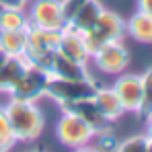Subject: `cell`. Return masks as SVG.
Wrapping results in <instances>:
<instances>
[{
  "label": "cell",
  "mask_w": 152,
  "mask_h": 152,
  "mask_svg": "<svg viewBox=\"0 0 152 152\" xmlns=\"http://www.w3.org/2000/svg\"><path fill=\"white\" fill-rule=\"evenodd\" d=\"M0 48L6 51V56H25L27 29H19V31H0Z\"/></svg>",
  "instance_id": "cell-18"
},
{
  "label": "cell",
  "mask_w": 152,
  "mask_h": 152,
  "mask_svg": "<svg viewBox=\"0 0 152 152\" xmlns=\"http://www.w3.org/2000/svg\"><path fill=\"white\" fill-rule=\"evenodd\" d=\"M15 144H17L15 140H4V138H0V152H6V150H10V148H12Z\"/></svg>",
  "instance_id": "cell-24"
},
{
  "label": "cell",
  "mask_w": 152,
  "mask_h": 152,
  "mask_svg": "<svg viewBox=\"0 0 152 152\" xmlns=\"http://www.w3.org/2000/svg\"><path fill=\"white\" fill-rule=\"evenodd\" d=\"M0 138H4V140H15V138H12V132H10V126H8V117H6L4 105H0Z\"/></svg>",
  "instance_id": "cell-21"
},
{
  "label": "cell",
  "mask_w": 152,
  "mask_h": 152,
  "mask_svg": "<svg viewBox=\"0 0 152 152\" xmlns=\"http://www.w3.org/2000/svg\"><path fill=\"white\" fill-rule=\"evenodd\" d=\"M29 27V17L25 8L17 6H2L0 10V31H19Z\"/></svg>",
  "instance_id": "cell-17"
},
{
  "label": "cell",
  "mask_w": 152,
  "mask_h": 152,
  "mask_svg": "<svg viewBox=\"0 0 152 152\" xmlns=\"http://www.w3.org/2000/svg\"><path fill=\"white\" fill-rule=\"evenodd\" d=\"M0 10H2V2H0Z\"/></svg>",
  "instance_id": "cell-27"
},
{
  "label": "cell",
  "mask_w": 152,
  "mask_h": 152,
  "mask_svg": "<svg viewBox=\"0 0 152 152\" xmlns=\"http://www.w3.org/2000/svg\"><path fill=\"white\" fill-rule=\"evenodd\" d=\"M64 113L60 115L56 124V138L62 146L66 148H86L95 138L97 132L88 126L80 115H76L70 109H62Z\"/></svg>",
  "instance_id": "cell-3"
},
{
  "label": "cell",
  "mask_w": 152,
  "mask_h": 152,
  "mask_svg": "<svg viewBox=\"0 0 152 152\" xmlns=\"http://www.w3.org/2000/svg\"><path fill=\"white\" fill-rule=\"evenodd\" d=\"M152 113V66L142 74V105L138 115L140 117H148Z\"/></svg>",
  "instance_id": "cell-19"
},
{
  "label": "cell",
  "mask_w": 152,
  "mask_h": 152,
  "mask_svg": "<svg viewBox=\"0 0 152 152\" xmlns=\"http://www.w3.org/2000/svg\"><path fill=\"white\" fill-rule=\"evenodd\" d=\"M124 35H126V21L117 12L107 10V8H103V12L99 15L97 23L91 27L86 33H82L84 43H86V48H88L91 53L97 48H101L103 43H107V41L124 39Z\"/></svg>",
  "instance_id": "cell-4"
},
{
  "label": "cell",
  "mask_w": 152,
  "mask_h": 152,
  "mask_svg": "<svg viewBox=\"0 0 152 152\" xmlns=\"http://www.w3.org/2000/svg\"><path fill=\"white\" fill-rule=\"evenodd\" d=\"M6 58H8V56H6V51H4L2 48H0V68H2V64L6 62Z\"/></svg>",
  "instance_id": "cell-26"
},
{
  "label": "cell",
  "mask_w": 152,
  "mask_h": 152,
  "mask_svg": "<svg viewBox=\"0 0 152 152\" xmlns=\"http://www.w3.org/2000/svg\"><path fill=\"white\" fill-rule=\"evenodd\" d=\"M60 43V31H48L39 27H27V48L25 58L31 64L41 66L53 51L58 50Z\"/></svg>",
  "instance_id": "cell-7"
},
{
  "label": "cell",
  "mask_w": 152,
  "mask_h": 152,
  "mask_svg": "<svg viewBox=\"0 0 152 152\" xmlns=\"http://www.w3.org/2000/svg\"><path fill=\"white\" fill-rule=\"evenodd\" d=\"M91 62L103 74L117 76L121 72H126V68L129 66V51H127L121 39L107 41L91 53Z\"/></svg>",
  "instance_id": "cell-6"
},
{
  "label": "cell",
  "mask_w": 152,
  "mask_h": 152,
  "mask_svg": "<svg viewBox=\"0 0 152 152\" xmlns=\"http://www.w3.org/2000/svg\"><path fill=\"white\" fill-rule=\"evenodd\" d=\"M66 109H70V111H74L76 115H80L97 134L107 132V127H109V121L103 117L101 111L97 109V105L93 103V97L91 99H84V101H78L74 105H70V107H66Z\"/></svg>",
  "instance_id": "cell-16"
},
{
  "label": "cell",
  "mask_w": 152,
  "mask_h": 152,
  "mask_svg": "<svg viewBox=\"0 0 152 152\" xmlns=\"http://www.w3.org/2000/svg\"><path fill=\"white\" fill-rule=\"evenodd\" d=\"M119 152H150V140L148 136H132L126 138L124 142H117V148Z\"/></svg>",
  "instance_id": "cell-20"
},
{
  "label": "cell",
  "mask_w": 152,
  "mask_h": 152,
  "mask_svg": "<svg viewBox=\"0 0 152 152\" xmlns=\"http://www.w3.org/2000/svg\"><path fill=\"white\" fill-rule=\"evenodd\" d=\"M138 10L152 17V0H138Z\"/></svg>",
  "instance_id": "cell-22"
},
{
  "label": "cell",
  "mask_w": 152,
  "mask_h": 152,
  "mask_svg": "<svg viewBox=\"0 0 152 152\" xmlns=\"http://www.w3.org/2000/svg\"><path fill=\"white\" fill-rule=\"evenodd\" d=\"M111 88L119 97V101L124 105V111L138 115L140 105H142V76L121 72V74H117Z\"/></svg>",
  "instance_id": "cell-9"
},
{
  "label": "cell",
  "mask_w": 152,
  "mask_h": 152,
  "mask_svg": "<svg viewBox=\"0 0 152 152\" xmlns=\"http://www.w3.org/2000/svg\"><path fill=\"white\" fill-rule=\"evenodd\" d=\"M144 119H146V136L150 140V150H152V113L148 117H144Z\"/></svg>",
  "instance_id": "cell-25"
},
{
  "label": "cell",
  "mask_w": 152,
  "mask_h": 152,
  "mask_svg": "<svg viewBox=\"0 0 152 152\" xmlns=\"http://www.w3.org/2000/svg\"><path fill=\"white\" fill-rule=\"evenodd\" d=\"M48 84H50V74H48L41 66L29 62L25 72L19 76V80H17L15 86L8 91V95H10V99L37 103L39 99L45 97Z\"/></svg>",
  "instance_id": "cell-5"
},
{
  "label": "cell",
  "mask_w": 152,
  "mask_h": 152,
  "mask_svg": "<svg viewBox=\"0 0 152 152\" xmlns=\"http://www.w3.org/2000/svg\"><path fill=\"white\" fill-rule=\"evenodd\" d=\"M6 117H8V126L12 132L15 142H35L43 127H45V117L41 113V109L37 107V103L31 101H19V99H10L4 105Z\"/></svg>",
  "instance_id": "cell-1"
},
{
  "label": "cell",
  "mask_w": 152,
  "mask_h": 152,
  "mask_svg": "<svg viewBox=\"0 0 152 152\" xmlns=\"http://www.w3.org/2000/svg\"><path fill=\"white\" fill-rule=\"evenodd\" d=\"M97 80L93 76L86 78H76V80H64V78H50L45 97H50L51 101H56L62 109L70 107L78 101L91 99L97 91Z\"/></svg>",
  "instance_id": "cell-2"
},
{
  "label": "cell",
  "mask_w": 152,
  "mask_h": 152,
  "mask_svg": "<svg viewBox=\"0 0 152 152\" xmlns=\"http://www.w3.org/2000/svg\"><path fill=\"white\" fill-rule=\"evenodd\" d=\"M93 103L97 105V109L101 111V115L109 124L115 121V119H119L126 113L119 97L115 95V91L111 86H97V91L93 95Z\"/></svg>",
  "instance_id": "cell-12"
},
{
  "label": "cell",
  "mask_w": 152,
  "mask_h": 152,
  "mask_svg": "<svg viewBox=\"0 0 152 152\" xmlns=\"http://www.w3.org/2000/svg\"><path fill=\"white\" fill-rule=\"evenodd\" d=\"M101 12H103V6L99 0H86L82 6H78L74 12L70 15L66 27L74 29L78 33H86L91 27L97 23V19H99Z\"/></svg>",
  "instance_id": "cell-13"
},
{
  "label": "cell",
  "mask_w": 152,
  "mask_h": 152,
  "mask_svg": "<svg viewBox=\"0 0 152 152\" xmlns=\"http://www.w3.org/2000/svg\"><path fill=\"white\" fill-rule=\"evenodd\" d=\"M2 6H17V8H25L29 4V0H0Z\"/></svg>",
  "instance_id": "cell-23"
},
{
  "label": "cell",
  "mask_w": 152,
  "mask_h": 152,
  "mask_svg": "<svg viewBox=\"0 0 152 152\" xmlns=\"http://www.w3.org/2000/svg\"><path fill=\"white\" fill-rule=\"evenodd\" d=\"M126 33L138 43L152 45V17L144 12H134L126 23Z\"/></svg>",
  "instance_id": "cell-15"
},
{
  "label": "cell",
  "mask_w": 152,
  "mask_h": 152,
  "mask_svg": "<svg viewBox=\"0 0 152 152\" xmlns=\"http://www.w3.org/2000/svg\"><path fill=\"white\" fill-rule=\"evenodd\" d=\"M41 68L50 74V78H64V80H76V78H86L88 70L86 64H80L76 60H70L62 56L60 51H53L50 58L41 64Z\"/></svg>",
  "instance_id": "cell-10"
},
{
  "label": "cell",
  "mask_w": 152,
  "mask_h": 152,
  "mask_svg": "<svg viewBox=\"0 0 152 152\" xmlns=\"http://www.w3.org/2000/svg\"><path fill=\"white\" fill-rule=\"evenodd\" d=\"M56 51H60L62 56H66L70 60H76L80 64H86V66L91 62V51H88L86 43H84L82 33H78L74 29H70V27H64L60 31V43H58Z\"/></svg>",
  "instance_id": "cell-11"
},
{
  "label": "cell",
  "mask_w": 152,
  "mask_h": 152,
  "mask_svg": "<svg viewBox=\"0 0 152 152\" xmlns=\"http://www.w3.org/2000/svg\"><path fill=\"white\" fill-rule=\"evenodd\" d=\"M29 25L48 29V31H62L66 27V15L62 0H35L27 12Z\"/></svg>",
  "instance_id": "cell-8"
},
{
  "label": "cell",
  "mask_w": 152,
  "mask_h": 152,
  "mask_svg": "<svg viewBox=\"0 0 152 152\" xmlns=\"http://www.w3.org/2000/svg\"><path fill=\"white\" fill-rule=\"evenodd\" d=\"M27 64H29V60L25 56H8L6 58V62L0 68V93L8 95V91L15 86L19 76L25 72Z\"/></svg>",
  "instance_id": "cell-14"
}]
</instances>
